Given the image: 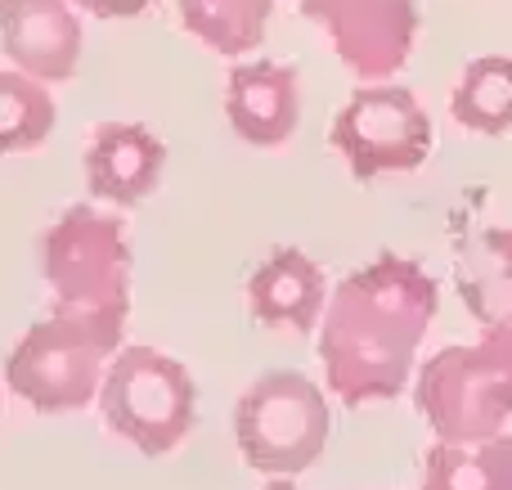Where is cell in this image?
<instances>
[{"label": "cell", "mask_w": 512, "mask_h": 490, "mask_svg": "<svg viewBox=\"0 0 512 490\" xmlns=\"http://www.w3.org/2000/svg\"><path fill=\"white\" fill-rule=\"evenodd\" d=\"M441 306V288L418 261L382 252L328 293L319 315V365L342 405L396 401L414 378L418 342Z\"/></svg>", "instance_id": "6da1fadb"}, {"label": "cell", "mask_w": 512, "mask_h": 490, "mask_svg": "<svg viewBox=\"0 0 512 490\" xmlns=\"http://www.w3.org/2000/svg\"><path fill=\"white\" fill-rule=\"evenodd\" d=\"M122 342V324L54 306L45 320L23 329L0 378L36 414H77L99 396L104 365Z\"/></svg>", "instance_id": "7a4b0ae2"}, {"label": "cell", "mask_w": 512, "mask_h": 490, "mask_svg": "<svg viewBox=\"0 0 512 490\" xmlns=\"http://www.w3.org/2000/svg\"><path fill=\"white\" fill-rule=\"evenodd\" d=\"M414 401L436 441L495 437L512 419V324L436 351L414 378Z\"/></svg>", "instance_id": "3957f363"}, {"label": "cell", "mask_w": 512, "mask_h": 490, "mask_svg": "<svg viewBox=\"0 0 512 490\" xmlns=\"http://www.w3.org/2000/svg\"><path fill=\"white\" fill-rule=\"evenodd\" d=\"M131 243L117 216L90 203L68 207L41 234V275L54 293V306L81 315H99L122 324L131 315Z\"/></svg>", "instance_id": "277c9868"}, {"label": "cell", "mask_w": 512, "mask_h": 490, "mask_svg": "<svg viewBox=\"0 0 512 490\" xmlns=\"http://www.w3.org/2000/svg\"><path fill=\"white\" fill-rule=\"evenodd\" d=\"M95 401L108 432L149 459L171 455L198 423L194 374L144 342L117 347L108 356Z\"/></svg>", "instance_id": "5b68a950"}, {"label": "cell", "mask_w": 512, "mask_h": 490, "mask_svg": "<svg viewBox=\"0 0 512 490\" xmlns=\"http://www.w3.org/2000/svg\"><path fill=\"white\" fill-rule=\"evenodd\" d=\"M333 432L328 396L297 369L261 374L234 405V441L261 477H301L319 464Z\"/></svg>", "instance_id": "8992f818"}, {"label": "cell", "mask_w": 512, "mask_h": 490, "mask_svg": "<svg viewBox=\"0 0 512 490\" xmlns=\"http://www.w3.org/2000/svg\"><path fill=\"white\" fill-rule=\"evenodd\" d=\"M328 144L346 158L355 180L418 171L432 153V117L418 95L396 81H364L333 117Z\"/></svg>", "instance_id": "52a82bcc"}, {"label": "cell", "mask_w": 512, "mask_h": 490, "mask_svg": "<svg viewBox=\"0 0 512 490\" xmlns=\"http://www.w3.org/2000/svg\"><path fill=\"white\" fill-rule=\"evenodd\" d=\"M360 81H391L418 41V0H297Z\"/></svg>", "instance_id": "ba28073f"}, {"label": "cell", "mask_w": 512, "mask_h": 490, "mask_svg": "<svg viewBox=\"0 0 512 490\" xmlns=\"http://www.w3.org/2000/svg\"><path fill=\"white\" fill-rule=\"evenodd\" d=\"M0 45L27 77L59 86L81 68V18L72 0H0Z\"/></svg>", "instance_id": "9c48e42d"}, {"label": "cell", "mask_w": 512, "mask_h": 490, "mask_svg": "<svg viewBox=\"0 0 512 490\" xmlns=\"http://www.w3.org/2000/svg\"><path fill=\"white\" fill-rule=\"evenodd\" d=\"M81 167H86L90 198L135 207L162 185L167 144L140 122H104L90 135L86 153H81Z\"/></svg>", "instance_id": "30bf717a"}, {"label": "cell", "mask_w": 512, "mask_h": 490, "mask_svg": "<svg viewBox=\"0 0 512 490\" xmlns=\"http://www.w3.org/2000/svg\"><path fill=\"white\" fill-rule=\"evenodd\" d=\"M225 117H230L234 135L256 144V149H274L283 144L301 122V77L288 63L248 59L234 63L230 81H225Z\"/></svg>", "instance_id": "8fae6325"}, {"label": "cell", "mask_w": 512, "mask_h": 490, "mask_svg": "<svg viewBox=\"0 0 512 490\" xmlns=\"http://www.w3.org/2000/svg\"><path fill=\"white\" fill-rule=\"evenodd\" d=\"M328 302V279L319 261H310L301 248H274L248 279V311L256 324L283 333H306L319 329V315Z\"/></svg>", "instance_id": "7c38bea8"}, {"label": "cell", "mask_w": 512, "mask_h": 490, "mask_svg": "<svg viewBox=\"0 0 512 490\" xmlns=\"http://www.w3.org/2000/svg\"><path fill=\"white\" fill-rule=\"evenodd\" d=\"M454 293L481 329L512 324V230L486 225L454 243Z\"/></svg>", "instance_id": "4fadbf2b"}, {"label": "cell", "mask_w": 512, "mask_h": 490, "mask_svg": "<svg viewBox=\"0 0 512 490\" xmlns=\"http://www.w3.org/2000/svg\"><path fill=\"white\" fill-rule=\"evenodd\" d=\"M423 490H512V437L436 441L423 459Z\"/></svg>", "instance_id": "5bb4252c"}, {"label": "cell", "mask_w": 512, "mask_h": 490, "mask_svg": "<svg viewBox=\"0 0 512 490\" xmlns=\"http://www.w3.org/2000/svg\"><path fill=\"white\" fill-rule=\"evenodd\" d=\"M274 0H180V27L212 54L239 59L265 41Z\"/></svg>", "instance_id": "9a60e30c"}, {"label": "cell", "mask_w": 512, "mask_h": 490, "mask_svg": "<svg viewBox=\"0 0 512 490\" xmlns=\"http://www.w3.org/2000/svg\"><path fill=\"white\" fill-rule=\"evenodd\" d=\"M450 113L477 135L512 131V54H481L463 68Z\"/></svg>", "instance_id": "2e32d148"}, {"label": "cell", "mask_w": 512, "mask_h": 490, "mask_svg": "<svg viewBox=\"0 0 512 490\" xmlns=\"http://www.w3.org/2000/svg\"><path fill=\"white\" fill-rule=\"evenodd\" d=\"M54 117H59V108H54L45 81L18 68H0V158L41 149L54 131Z\"/></svg>", "instance_id": "e0dca14e"}, {"label": "cell", "mask_w": 512, "mask_h": 490, "mask_svg": "<svg viewBox=\"0 0 512 490\" xmlns=\"http://www.w3.org/2000/svg\"><path fill=\"white\" fill-rule=\"evenodd\" d=\"M72 5H77L81 14H90V18H108V23H117V18L149 14L158 0H72Z\"/></svg>", "instance_id": "ac0fdd59"}, {"label": "cell", "mask_w": 512, "mask_h": 490, "mask_svg": "<svg viewBox=\"0 0 512 490\" xmlns=\"http://www.w3.org/2000/svg\"><path fill=\"white\" fill-rule=\"evenodd\" d=\"M265 490H301V486H292V477H270V486Z\"/></svg>", "instance_id": "d6986e66"}, {"label": "cell", "mask_w": 512, "mask_h": 490, "mask_svg": "<svg viewBox=\"0 0 512 490\" xmlns=\"http://www.w3.org/2000/svg\"><path fill=\"white\" fill-rule=\"evenodd\" d=\"M0 405H5V383H0Z\"/></svg>", "instance_id": "ffe728a7"}]
</instances>
